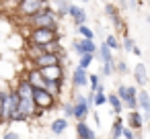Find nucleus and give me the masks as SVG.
<instances>
[{"mask_svg": "<svg viewBox=\"0 0 150 139\" xmlns=\"http://www.w3.org/2000/svg\"><path fill=\"white\" fill-rule=\"evenodd\" d=\"M107 102H109V106H111L117 115L123 110V102H121V98H119L117 94H107Z\"/></svg>", "mask_w": 150, "mask_h": 139, "instance_id": "nucleus-17", "label": "nucleus"}, {"mask_svg": "<svg viewBox=\"0 0 150 139\" xmlns=\"http://www.w3.org/2000/svg\"><path fill=\"white\" fill-rule=\"evenodd\" d=\"M56 6H58L56 15L64 17V15H66V10H68V0H56Z\"/></svg>", "mask_w": 150, "mask_h": 139, "instance_id": "nucleus-23", "label": "nucleus"}, {"mask_svg": "<svg viewBox=\"0 0 150 139\" xmlns=\"http://www.w3.org/2000/svg\"><path fill=\"white\" fill-rule=\"evenodd\" d=\"M136 100H138V110H142V117H148V112H150V94H148V90H138Z\"/></svg>", "mask_w": 150, "mask_h": 139, "instance_id": "nucleus-11", "label": "nucleus"}, {"mask_svg": "<svg viewBox=\"0 0 150 139\" xmlns=\"http://www.w3.org/2000/svg\"><path fill=\"white\" fill-rule=\"evenodd\" d=\"M17 110L23 115V119H25V121H31V119H35V117L41 112V110H37V106H35L33 98H19Z\"/></svg>", "mask_w": 150, "mask_h": 139, "instance_id": "nucleus-5", "label": "nucleus"}, {"mask_svg": "<svg viewBox=\"0 0 150 139\" xmlns=\"http://www.w3.org/2000/svg\"><path fill=\"white\" fill-rule=\"evenodd\" d=\"M134 78H136V84L138 86H146V82H148V72H146V66L140 61V64H136V68H134Z\"/></svg>", "mask_w": 150, "mask_h": 139, "instance_id": "nucleus-15", "label": "nucleus"}, {"mask_svg": "<svg viewBox=\"0 0 150 139\" xmlns=\"http://www.w3.org/2000/svg\"><path fill=\"white\" fill-rule=\"evenodd\" d=\"M119 137H123V139H134V137H138V133L132 129V127H125L123 125V129H121V135Z\"/></svg>", "mask_w": 150, "mask_h": 139, "instance_id": "nucleus-24", "label": "nucleus"}, {"mask_svg": "<svg viewBox=\"0 0 150 139\" xmlns=\"http://www.w3.org/2000/svg\"><path fill=\"white\" fill-rule=\"evenodd\" d=\"M4 139H19V133H15V131H6V133H4Z\"/></svg>", "mask_w": 150, "mask_h": 139, "instance_id": "nucleus-30", "label": "nucleus"}, {"mask_svg": "<svg viewBox=\"0 0 150 139\" xmlns=\"http://www.w3.org/2000/svg\"><path fill=\"white\" fill-rule=\"evenodd\" d=\"M76 31H78V35L80 37H86V39H95V33H93V29L86 25V23H82V25H76Z\"/></svg>", "mask_w": 150, "mask_h": 139, "instance_id": "nucleus-18", "label": "nucleus"}, {"mask_svg": "<svg viewBox=\"0 0 150 139\" xmlns=\"http://www.w3.org/2000/svg\"><path fill=\"white\" fill-rule=\"evenodd\" d=\"M66 129H68V119H66V117L54 119V121L50 123V131H52L54 135H62V133H64Z\"/></svg>", "mask_w": 150, "mask_h": 139, "instance_id": "nucleus-16", "label": "nucleus"}, {"mask_svg": "<svg viewBox=\"0 0 150 139\" xmlns=\"http://www.w3.org/2000/svg\"><path fill=\"white\" fill-rule=\"evenodd\" d=\"M76 135H78V137H82V139H95V137H97L95 129L86 123V119L76 121Z\"/></svg>", "mask_w": 150, "mask_h": 139, "instance_id": "nucleus-12", "label": "nucleus"}, {"mask_svg": "<svg viewBox=\"0 0 150 139\" xmlns=\"http://www.w3.org/2000/svg\"><path fill=\"white\" fill-rule=\"evenodd\" d=\"M66 15L74 21V25H82V23H86V21H88V17H86L84 8H82V6H78V4H70V2H68V10H66Z\"/></svg>", "mask_w": 150, "mask_h": 139, "instance_id": "nucleus-9", "label": "nucleus"}, {"mask_svg": "<svg viewBox=\"0 0 150 139\" xmlns=\"http://www.w3.org/2000/svg\"><path fill=\"white\" fill-rule=\"evenodd\" d=\"M105 15H107L109 19H113L115 15H119V13H117V6H115L113 2H109V4H105Z\"/></svg>", "mask_w": 150, "mask_h": 139, "instance_id": "nucleus-26", "label": "nucleus"}, {"mask_svg": "<svg viewBox=\"0 0 150 139\" xmlns=\"http://www.w3.org/2000/svg\"><path fill=\"white\" fill-rule=\"evenodd\" d=\"M43 76V80H58L64 82V64H54V66H45V68H37Z\"/></svg>", "mask_w": 150, "mask_h": 139, "instance_id": "nucleus-6", "label": "nucleus"}, {"mask_svg": "<svg viewBox=\"0 0 150 139\" xmlns=\"http://www.w3.org/2000/svg\"><path fill=\"white\" fill-rule=\"evenodd\" d=\"M97 49H99V55H101L103 61H111V59H113V51H111L105 43H101V47H97Z\"/></svg>", "mask_w": 150, "mask_h": 139, "instance_id": "nucleus-21", "label": "nucleus"}, {"mask_svg": "<svg viewBox=\"0 0 150 139\" xmlns=\"http://www.w3.org/2000/svg\"><path fill=\"white\" fill-rule=\"evenodd\" d=\"M23 76L29 80V84H31L33 88H35V86H43V84H45V80H43L41 72H39L37 68H33V66H31V68H29V72H25Z\"/></svg>", "mask_w": 150, "mask_h": 139, "instance_id": "nucleus-14", "label": "nucleus"}, {"mask_svg": "<svg viewBox=\"0 0 150 139\" xmlns=\"http://www.w3.org/2000/svg\"><path fill=\"white\" fill-rule=\"evenodd\" d=\"M99 82H101V76H99V74H88V82H86V84L91 86V90H95Z\"/></svg>", "mask_w": 150, "mask_h": 139, "instance_id": "nucleus-27", "label": "nucleus"}, {"mask_svg": "<svg viewBox=\"0 0 150 139\" xmlns=\"http://www.w3.org/2000/svg\"><path fill=\"white\" fill-rule=\"evenodd\" d=\"M86 82H88V72H86L84 68L76 66L74 72H72V86H74V88H84Z\"/></svg>", "mask_w": 150, "mask_h": 139, "instance_id": "nucleus-10", "label": "nucleus"}, {"mask_svg": "<svg viewBox=\"0 0 150 139\" xmlns=\"http://www.w3.org/2000/svg\"><path fill=\"white\" fill-rule=\"evenodd\" d=\"M25 23H27L29 29H35V27H56V25H58V15H56V10L47 4V6L39 8L37 13H33L31 17H27Z\"/></svg>", "mask_w": 150, "mask_h": 139, "instance_id": "nucleus-1", "label": "nucleus"}, {"mask_svg": "<svg viewBox=\"0 0 150 139\" xmlns=\"http://www.w3.org/2000/svg\"><path fill=\"white\" fill-rule=\"evenodd\" d=\"M134 45H136V41H134V39H132L129 35H125V39H123V45H121V47H123L125 51H129V53H132V49H134Z\"/></svg>", "mask_w": 150, "mask_h": 139, "instance_id": "nucleus-28", "label": "nucleus"}, {"mask_svg": "<svg viewBox=\"0 0 150 139\" xmlns=\"http://www.w3.org/2000/svg\"><path fill=\"white\" fill-rule=\"evenodd\" d=\"M13 90L19 94V98H31V94H33V86L29 84V80L25 76H19V80L13 82Z\"/></svg>", "mask_w": 150, "mask_h": 139, "instance_id": "nucleus-7", "label": "nucleus"}, {"mask_svg": "<svg viewBox=\"0 0 150 139\" xmlns=\"http://www.w3.org/2000/svg\"><path fill=\"white\" fill-rule=\"evenodd\" d=\"M72 110H74V104H72V102H66L62 112H64V117H66V119H72Z\"/></svg>", "mask_w": 150, "mask_h": 139, "instance_id": "nucleus-29", "label": "nucleus"}, {"mask_svg": "<svg viewBox=\"0 0 150 139\" xmlns=\"http://www.w3.org/2000/svg\"><path fill=\"white\" fill-rule=\"evenodd\" d=\"M31 98H33V102H35L37 110H41V112L52 110V108H56V106H58V96H54V94H52L50 90H45L43 86H35V88H33Z\"/></svg>", "mask_w": 150, "mask_h": 139, "instance_id": "nucleus-2", "label": "nucleus"}, {"mask_svg": "<svg viewBox=\"0 0 150 139\" xmlns=\"http://www.w3.org/2000/svg\"><path fill=\"white\" fill-rule=\"evenodd\" d=\"M115 72H117V74H127L129 68H127V64H125L123 59H117V61H115Z\"/></svg>", "mask_w": 150, "mask_h": 139, "instance_id": "nucleus-25", "label": "nucleus"}, {"mask_svg": "<svg viewBox=\"0 0 150 139\" xmlns=\"http://www.w3.org/2000/svg\"><path fill=\"white\" fill-rule=\"evenodd\" d=\"M93 59H95V53H91V51H86V53H80L78 66H80V68H84V70H88V66L93 64Z\"/></svg>", "mask_w": 150, "mask_h": 139, "instance_id": "nucleus-19", "label": "nucleus"}, {"mask_svg": "<svg viewBox=\"0 0 150 139\" xmlns=\"http://www.w3.org/2000/svg\"><path fill=\"white\" fill-rule=\"evenodd\" d=\"M129 6H132V8H136V0H129Z\"/></svg>", "mask_w": 150, "mask_h": 139, "instance_id": "nucleus-32", "label": "nucleus"}, {"mask_svg": "<svg viewBox=\"0 0 150 139\" xmlns=\"http://www.w3.org/2000/svg\"><path fill=\"white\" fill-rule=\"evenodd\" d=\"M105 45H107V47H109L111 51H115V49H121L117 35H107V39H105Z\"/></svg>", "mask_w": 150, "mask_h": 139, "instance_id": "nucleus-22", "label": "nucleus"}, {"mask_svg": "<svg viewBox=\"0 0 150 139\" xmlns=\"http://www.w3.org/2000/svg\"><path fill=\"white\" fill-rule=\"evenodd\" d=\"M74 110H72V119H76V121H80V119H86L88 117V112L93 110V106L86 102V98H84V94H76L74 96Z\"/></svg>", "mask_w": 150, "mask_h": 139, "instance_id": "nucleus-4", "label": "nucleus"}, {"mask_svg": "<svg viewBox=\"0 0 150 139\" xmlns=\"http://www.w3.org/2000/svg\"><path fill=\"white\" fill-rule=\"evenodd\" d=\"M47 4H50L47 0H21V2L17 4V8H15V13H17L21 19H27V17H31L33 13H37L39 8L47 6Z\"/></svg>", "mask_w": 150, "mask_h": 139, "instance_id": "nucleus-3", "label": "nucleus"}, {"mask_svg": "<svg viewBox=\"0 0 150 139\" xmlns=\"http://www.w3.org/2000/svg\"><path fill=\"white\" fill-rule=\"evenodd\" d=\"M72 51H76L78 55L80 53H95L97 51V45H95V39H86V37H80L78 41H72Z\"/></svg>", "mask_w": 150, "mask_h": 139, "instance_id": "nucleus-8", "label": "nucleus"}, {"mask_svg": "<svg viewBox=\"0 0 150 139\" xmlns=\"http://www.w3.org/2000/svg\"><path fill=\"white\" fill-rule=\"evenodd\" d=\"M127 127H132L134 131H140L144 127V117L142 112L136 108V110H127Z\"/></svg>", "mask_w": 150, "mask_h": 139, "instance_id": "nucleus-13", "label": "nucleus"}, {"mask_svg": "<svg viewBox=\"0 0 150 139\" xmlns=\"http://www.w3.org/2000/svg\"><path fill=\"white\" fill-rule=\"evenodd\" d=\"M80 2H84V4H86V2H88V0H80Z\"/></svg>", "mask_w": 150, "mask_h": 139, "instance_id": "nucleus-33", "label": "nucleus"}, {"mask_svg": "<svg viewBox=\"0 0 150 139\" xmlns=\"http://www.w3.org/2000/svg\"><path fill=\"white\" fill-rule=\"evenodd\" d=\"M132 53H134V55H142V51H140V47H136V45H134V49H132Z\"/></svg>", "mask_w": 150, "mask_h": 139, "instance_id": "nucleus-31", "label": "nucleus"}, {"mask_svg": "<svg viewBox=\"0 0 150 139\" xmlns=\"http://www.w3.org/2000/svg\"><path fill=\"white\" fill-rule=\"evenodd\" d=\"M121 129H123V121H121V117L117 115V119L113 121V127H111V137H113V139H119Z\"/></svg>", "mask_w": 150, "mask_h": 139, "instance_id": "nucleus-20", "label": "nucleus"}]
</instances>
